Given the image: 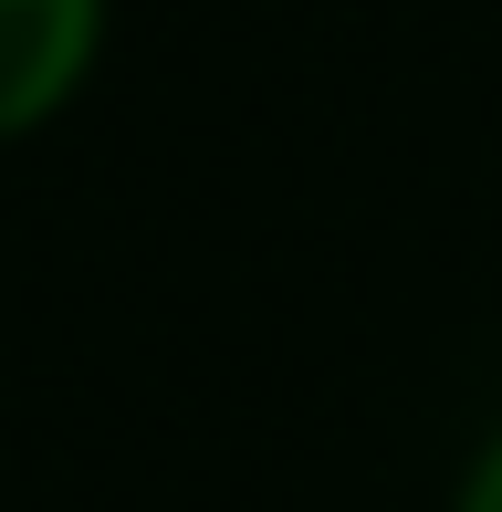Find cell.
<instances>
[{
  "instance_id": "obj_1",
  "label": "cell",
  "mask_w": 502,
  "mask_h": 512,
  "mask_svg": "<svg viewBox=\"0 0 502 512\" xmlns=\"http://www.w3.org/2000/svg\"><path fill=\"white\" fill-rule=\"evenodd\" d=\"M105 63V0H0V147L42 136Z\"/></svg>"
},
{
  "instance_id": "obj_2",
  "label": "cell",
  "mask_w": 502,
  "mask_h": 512,
  "mask_svg": "<svg viewBox=\"0 0 502 512\" xmlns=\"http://www.w3.org/2000/svg\"><path fill=\"white\" fill-rule=\"evenodd\" d=\"M450 512H502V418L482 429V450L461 460V481H450Z\"/></svg>"
}]
</instances>
